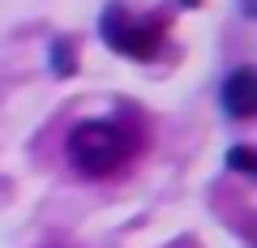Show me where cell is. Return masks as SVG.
Masks as SVG:
<instances>
[{"label": "cell", "instance_id": "cell-1", "mask_svg": "<svg viewBox=\"0 0 257 248\" xmlns=\"http://www.w3.org/2000/svg\"><path fill=\"white\" fill-rule=\"evenodd\" d=\"M64 150H69V163L82 175L107 180V175H116L120 167L128 163L133 137H128L120 124H111V120H82V124L69 133V146Z\"/></svg>", "mask_w": 257, "mask_h": 248}, {"label": "cell", "instance_id": "cell-5", "mask_svg": "<svg viewBox=\"0 0 257 248\" xmlns=\"http://www.w3.org/2000/svg\"><path fill=\"white\" fill-rule=\"evenodd\" d=\"M56 69H60V73H73V60H69V43H56Z\"/></svg>", "mask_w": 257, "mask_h": 248}, {"label": "cell", "instance_id": "cell-3", "mask_svg": "<svg viewBox=\"0 0 257 248\" xmlns=\"http://www.w3.org/2000/svg\"><path fill=\"white\" fill-rule=\"evenodd\" d=\"M253 107H257V73L253 69H236L223 82V111L231 120H248Z\"/></svg>", "mask_w": 257, "mask_h": 248}, {"label": "cell", "instance_id": "cell-2", "mask_svg": "<svg viewBox=\"0 0 257 248\" xmlns=\"http://www.w3.org/2000/svg\"><path fill=\"white\" fill-rule=\"evenodd\" d=\"M99 35L111 52L128 56V60H155L163 47V22L133 5H107L99 18Z\"/></svg>", "mask_w": 257, "mask_h": 248}, {"label": "cell", "instance_id": "cell-4", "mask_svg": "<svg viewBox=\"0 0 257 248\" xmlns=\"http://www.w3.org/2000/svg\"><path fill=\"white\" fill-rule=\"evenodd\" d=\"M227 163L236 167V171H253V167H257V158H253V150H248V146H236V150L227 154Z\"/></svg>", "mask_w": 257, "mask_h": 248}]
</instances>
